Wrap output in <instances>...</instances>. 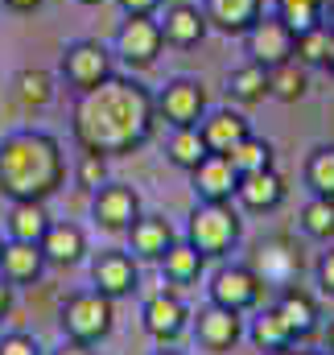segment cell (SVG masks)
<instances>
[{
	"label": "cell",
	"instance_id": "6da1fadb",
	"mask_svg": "<svg viewBox=\"0 0 334 355\" xmlns=\"http://www.w3.org/2000/svg\"><path fill=\"white\" fill-rule=\"evenodd\" d=\"M71 128L83 153H99V157L137 153L157 128V99L149 95V87L112 75L107 83L79 95Z\"/></svg>",
	"mask_w": 334,
	"mask_h": 355
},
{
	"label": "cell",
	"instance_id": "7a4b0ae2",
	"mask_svg": "<svg viewBox=\"0 0 334 355\" xmlns=\"http://www.w3.org/2000/svg\"><path fill=\"white\" fill-rule=\"evenodd\" d=\"M67 182V153L50 132H8L0 141V194L8 202H46Z\"/></svg>",
	"mask_w": 334,
	"mask_h": 355
},
{
	"label": "cell",
	"instance_id": "3957f363",
	"mask_svg": "<svg viewBox=\"0 0 334 355\" xmlns=\"http://www.w3.org/2000/svg\"><path fill=\"white\" fill-rule=\"evenodd\" d=\"M244 236V219L231 202H198L190 211V227H186V240L206 257V261H219L227 257Z\"/></svg>",
	"mask_w": 334,
	"mask_h": 355
},
{
	"label": "cell",
	"instance_id": "277c9868",
	"mask_svg": "<svg viewBox=\"0 0 334 355\" xmlns=\"http://www.w3.org/2000/svg\"><path fill=\"white\" fill-rule=\"evenodd\" d=\"M116 327V302L103 297L99 289H83V293H71L62 302V335L75 339V343H103Z\"/></svg>",
	"mask_w": 334,
	"mask_h": 355
},
{
	"label": "cell",
	"instance_id": "5b68a950",
	"mask_svg": "<svg viewBox=\"0 0 334 355\" xmlns=\"http://www.w3.org/2000/svg\"><path fill=\"white\" fill-rule=\"evenodd\" d=\"M206 293H211L215 306L236 310V314H248V310H256L264 302V277L248 265H223L211 277Z\"/></svg>",
	"mask_w": 334,
	"mask_h": 355
},
{
	"label": "cell",
	"instance_id": "8992f818",
	"mask_svg": "<svg viewBox=\"0 0 334 355\" xmlns=\"http://www.w3.org/2000/svg\"><path fill=\"white\" fill-rule=\"evenodd\" d=\"M293 29L281 21V17H264L244 33V50H248V62H260V67H281L293 58Z\"/></svg>",
	"mask_w": 334,
	"mask_h": 355
},
{
	"label": "cell",
	"instance_id": "52a82bcc",
	"mask_svg": "<svg viewBox=\"0 0 334 355\" xmlns=\"http://www.w3.org/2000/svg\"><path fill=\"white\" fill-rule=\"evenodd\" d=\"M91 285H95L103 297H112V302L137 293V285H141L137 257L124 252V248H103V252L91 261Z\"/></svg>",
	"mask_w": 334,
	"mask_h": 355
},
{
	"label": "cell",
	"instance_id": "ba28073f",
	"mask_svg": "<svg viewBox=\"0 0 334 355\" xmlns=\"http://www.w3.org/2000/svg\"><path fill=\"white\" fill-rule=\"evenodd\" d=\"M141 322H145V335L149 339H157L161 347H173L186 331H190V310H186V302L177 297V293H153L149 302H145V310H141Z\"/></svg>",
	"mask_w": 334,
	"mask_h": 355
},
{
	"label": "cell",
	"instance_id": "9c48e42d",
	"mask_svg": "<svg viewBox=\"0 0 334 355\" xmlns=\"http://www.w3.org/2000/svg\"><path fill=\"white\" fill-rule=\"evenodd\" d=\"M62 79L79 95L99 87V83H107L112 79V54L99 42H75V46H67V54H62Z\"/></svg>",
	"mask_w": 334,
	"mask_h": 355
},
{
	"label": "cell",
	"instance_id": "30bf717a",
	"mask_svg": "<svg viewBox=\"0 0 334 355\" xmlns=\"http://www.w3.org/2000/svg\"><path fill=\"white\" fill-rule=\"evenodd\" d=\"M91 215L103 232H128L137 219H141V194L124 182H103L95 190V202H91Z\"/></svg>",
	"mask_w": 334,
	"mask_h": 355
},
{
	"label": "cell",
	"instance_id": "8fae6325",
	"mask_svg": "<svg viewBox=\"0 0 334 355\" xmlns=\"http://www.w3.org/2000/svg\"><path fill=\"white\" fill-rule=\"evenodd\" d=\"M157 116L166 120L169 128H190L202 124L206 116V91L198 79H173L166 83V91L157 95Z\"/></svg>",
	"mask_w": 334,
	"mask_h": 355
},
{
	"label": "cell",
	"instance_id": "7c38bea8",
	"mask_svg": "<svg viewBox=\"0 0 334 355\" xmlns=\"http://www.w3.org/2000/svg\"><path fill=\"white\" fill-rule=\"evenodd\" d=\"M166 37H161V21L153 17H128L116 33V50L128 67H153L161 54Z\"/></svg>",
	"mask_w": 334,
	"mask_h": 355
},
{
	"label": "cell",
	"instance_id": "4fadbf2b",
	"mask_svg": "<svg viewBox=\"0 0 334 355\" xmlns=\"http://www.w3.org/2000/svg\"><path fill=\"white\" fill-rule=\"evenodd\" d=\"M194 335H198V343H202L206 352L223 355V352H231V347L244 339V314L206 302V306L198 310V318H194Z\"/></svg>",
	"mask_w": 334,
	"mask_h": 355
},
{
	"label": "cell",
	"instance_id": "5bb4252c",
	"mask_svg": "<svg viewBox=\"0 0 334 355\" xmlns=\"http://www.w3.org/2000/svg\"><path fill=\"white\" fill-rule=\"evenodd\" d=\"M190 174H194V190H198L202 202H231L236 198L240 174H236V166L223 153H206Z\"/></svg>",
	"mask_w": 334,
	"mask_h": 355
},
{
	"label": "cell",
	"instance_id": "9a60e30c",
	"mask_svg": "<svg viewBox=\"0 0 334 355\" xmlns=\"http://www.w3.org/2000/svg\"><path fill=\"white\" fill-rule=\"evenodd\" d=\"M236 202L252 211V215H264V211H276L285 202V178L276 170H256V174H244L240 186H236Z\"/></svg>",
	"mask_w": 334,
	"mask_h": 355
},
{
	"label": "cell",
	"instance_id": "2e32d148",
	"mask_svg": "<svg viewBox=\"0 0 334 355\" xmlns=\"http://www.w3.org/2000/svg\"><path fill=\"white\" fill-rule=\"evenodd\" d=\"M272 310L281 314V322H285V331H289L293 343H306V339L318 331V302H314L306 289H297V285H289V289L276 297Z\"/></svg>",
	"mask_w": 334,
	"mask_h": 355
},
{
	"label": "cell",
	"instance_id": "e0dca14e",
	"mask_svg": "<svg viewBox=\"0 0 334 355\" xmlns=\"http://www.w3.org/2000/svg\"><path fill=\"white\" fill-rule=\"evenodd\" d=\"M206 12L198 8V4H186V0H177V4H169L166 8V21H161V37H166V46H177V50H190V46H198L202 37H206Z\"/></svg>",
	"mask_w": 334,
	"mask_h": 355
},
{
	"label": "cell",
	"instance_id": "ac0fdd59",
	"mask_svg": "<svg viewBox=\"0 0 334 355\" xmlns=\"http://www.w3.org/2000/svg\"><path fill=\"white\" fill-rule=\"evenodd\" d=\"M37 248L50 268H75L87 257V236L79 223H50V232L42 236Z\"/></svg>",
	"mask_w": 334,
	"mask_h": 355
},
{
	"label": "cell",
	"instance_id": "d6986e66",
	"mask_svg": "<svg viewBox=\"0 0 334 355\" xmlns=\"http://www.w3.org/2000/svg\"><path fill=\"white\" fill-rule=\"evenodd\" d=\"M46 272V257L37 244H21V240H4L0 248V277L17 289V285H37Z\"/></svg>",
	"mask_w": 334,
	"mask_h": 355
},
{
	"label": "cell",
	"instance_id": "ffe728a7",
	"mask_svg": "<svg viewBox=\"0 0 334 355\" xmlns=\"http://www.w3.org/2000/svg\"><path fill=\"white\" fill-rule=\"evenodd\" d=\"M173 240H177V232L169 227L166 215H141L128 227V244H132V257L137 261H161Z\"/></svg>",
	"mask_w": 334,
	"mask_h": 355
},
{
	"label": "cell",
	"instance_id": "44dd1931",
	"mask_svg": "<svg viewBox=\"0 0 334 355\" xmlns=\"http://www.w3.org/2000/svg\"><path fill=\"white\" fill-rule=\"evenodd\" d=\"M50 211H46V202H37V198H21V202H12L8 207V219H4V227H8V240H21V244H42V236L50 232Z\"/></svg>",
	"mask_w": 334,
	"mask_h": 355
},
{
	"label": "cell",
	"instance_id": "7402d4cb",
	"mask_svg": "<svg viewBox=\"0 0 334 355\" xmlns=\"http://www.w3.org/2000/svg\"><path fill=\"white\" fill-rule=\"evenodd\" d=\"M198 132H202V141H206V149L211 153H231L244 137H248L252 128H248V120L240 116V112H215V116H202V124H198Z\"/></svg>",
	"mask_w": 334,
	"mask_h": 355
},
{
	"label": "cell",
	"instance_id": "603a6c76",
	"mask_svg": "<svg viewBox=\"0 0 334 355\" xmlns=\"http://www.w3.org/2000/svg\"><path fill=\"white\" fill-rule=\"evenodd\" d=\"M206 25L223 29V33H248L260 21V0H206Z\"/></svg>",
	"mask_w": 334,
	"mask_h": 355
},
{
	"label": "cell",
	"instance_id": "cb8c5ba5",
	"mask_svg": "<svg viewBox=\"0 0 334 355\" xmlns=\"http://www.w3.org/2000/svg\"><path fill=\"white\" fill-rule=\"evenodd\" d=\"M157 265H161L169 285H194V281L202 277V268H206V257H202L190 240H173Z\"/></svg>",
	"mask_w": 334,
	"mask_h": 355
},
{
	"label": "cell",
	"instance_id": "d4e9b609",
	"mask_svg": "<svg viewBox=\"0 0 334 355\" xmlns=\"http://www.w3.org/2000/svg\"><path fill=\"white\" fill-rule=\"evenodd\" d=\"M227 95L236 99V103H260V99H268V67H260V62H244V67H236L231 71V79H227Z\"/></svg>",
	"mask_w": 334,
	"mask_h": 355
},
{
	"label": "cell",
	"instance_id": "484cf974",
	"mask_svg": "<svg viewBox=\"0 0 334 355\" xmlns=\"http://www.w3.org/2000/svg\"><path fill=\"white\" fill-rule=\"evenodd\" d=\"M306 87H310V75L297 58H289L281 67H268V95H276L281 103H297L306 95Z\"/></svg>",
	"mask_w": 334,
	"mask_h": 355
},
{
	"label": "cell",
	"instance_id": "4316f807",
	"mask_svg": "<svg viewBox=\"0 0 334 355\" xmlns=\"http://www.w3.org/2000/svg\"><path fill=\"white\" fill-rule=\"evenodd\" d=\"M166 153H169V162L177 166V170H194L211 149H206V141H202V132H198V124H190V128H173V137H169V145H166Z\"/></svg>",
	"mask_w": 334,
	"mask_h": 355
},
{
	"label": "cell",
	"instance_id": "83f0119b",
	"mask_svg": "<svg viewBox=\"0 0 334 355\" xmlns=\"http://www.w3.org/2000/svg\"><path fill=\"white\" fill-rule=\"evenodd\" d=\"M12 87H17V99H21L25 107H33V112H42V107L54 103V75H50V71L25 67V71L12 79Z\"/></svg>",
	"mask_w": 334,
	"mask_h": 355
},
{
	"label": "cell",
	"instance_id": "f1b7e54d",
	"mask_svg": "<svg viewBox=\"0 0 334 355\" xmlns=\"http://www.w3.org/2000/svg\"><path fill=\"white\" fill-rule=\"evenodd\" d=\"M227 162L236 166V174H256V170H272V145L264 141V137H244L231 153H227Z\"/></svg>",
	"mask_w": 334,
	"mask_h": 355
},
{
	"label": "cell",
	"instance_id": "f546056e",
	"mask_svg": "<svg viewBox=\"0 0 334 355\" xmlns=\"http://www.w3.org/2000/svg\"><path fill=\"white\" fill-rule=\"evenodd\" d=\"M252 343L260 347V352H285V347H293V339H289V331H285V322H281V314L268 306V310H260V318L252 322Z\"/></svg>",
	"mask_w": 334,
	"mask_h": 355
},
{
	"label": "cell",
	"instance_id": "4dcf8cb0",
	"mask_svg": "<svg viewBox=\"0 0 334 355\" xmlns=\"http://www.w3.org/2000/svg\"><path fill=\"white\" fill-rule=\"evenodd\" d=\"M301 232L310 240H334V198L314 194L306 207H301Z\"/></svg>",
	"mask_w": 334,
	"mask_h": 355
},
{
	"label": "cell",
	"instance_id": "1f68e13d",
	"mask_svg": "<svg viewBox=\"0 0 334 355\" xmlns=\"http://www.w3.org/2000/svg\"><path fill=\"white\" fill-rule=\"evenodd\" d=\"M326 46H331V25H314V29H301L293 37V58L310 71V67H322L326 62Z\"/></svg>",
	"mask_w": 334,
	"mask_h": 355
},
{
	"label": "cell",
	"instance_id": "d6a6232c",
	"mask_svg": "<svg viewBox=\"0 0 334 355\" xmlns=\"http://www.w3.org/2000/svg\"><path fill=\"white\" fill-rule=\"evenodd\" d=\"M322 12H326V0H276V17H281L293 33L322 25Z\"/></svg>",
	"mask_w": 334,
	"mask_h": 355
},
{
	"label": "cell",
	"instance_id": "836d02e7",
	"mask_svg": "<svg viewBox=\"0 0 334 355\" xmlns=\"http://www.w3.org/2000/svg\"><path fill=\"white\" fill-rule=\"evenodd\" d=\"M306 182H310L314 194L334 198V145H322V149L310 153V162H306Z\"/></svg>",
	"mask_w": 334,
	"mask_h": 355
},
{
	"label": "cell",
	"instance_id": "e575fe53",
	"mask_svg": "<svg viewBox=\"0 0 334 355\" xmlns=\"http://www.w3.org/2000/svg\"><path fill=\"white\" fill-rule=\"evenodd\" d=\"M75 178H79V186H83V190H99V186L107 182V157H99V153H83Z\"/></svg>",
	"mask_w": 334,
	"mask_h": 355
},
{
	"label": "cell",
	"instance_id": "d590c367",
	"mask_svg": "<svg viewBox=\"0 0 334 355\" xmlns=\"http://www.w3.org/2000/svg\"><path fill=\"white\" fill-rule=\"evenodd\" d=\"M0 355H42V343L25 331H12V335L0 339Z\"/></svg>",
	"mask_w": 334,
	"mask_h": 355
},
{
	"label": "cell",
	"instance_id": "8d00e7d4",
	"mask_svg": "<svg viewBox=\"0 0 334 355\" xmlns=\"http://www.w3.org/2000/svg\"><path fill=\"white\" fill-rule=\"evenodd\" d=\"M318 285H322L326 297H334V248L318 257Z\"/></svg>",
	"mask_w": 334,
	"mask_h": 355
},
{
	"label": "cell",
	"instance_id": "74e56055",
	"mask_svg": "<svg viewBox=\"0 0 334 355\" xmlns=\"http://www.w3.org/2000/svg\"><path fill=\"white\" fill-rule=\"evenodd\" d=\"M120 8H124L128 17H153V12L161 8V0H120Z\"/></svg>",
	"mask_w": 334,
	"mask_h": 355
},
{
	"label": "cell",
	"instance_id": "f35d334b",
	"mask_svg": "<svg viewBox=\"0 0 334 355\" xmlns=\"http://www.w3.org/2000/svg\"><path fill=\"white\" fill-rule=\"evenodd\" d=\"M8 310H12V285L0 277V322L8 318Z\"/></svg>",
	"mask_w": 334,
	"mask_h": 355
},
{
	"label": "cell",
	"instance_id": "ab89813d",
	"mask_svg": "<svg viewBox=\"0 0 334 355\" xmlns=\"http://www.w3.org/2000/svg\"><path fill=\"white\" fill-rule=\"evenodd\" d=\"M54 355H95V347H87V343H75V339H67V343H62V347H58Z\"/></svg>",
	"mask_w": 334,
	"mask_h": 355
},
{
	"label": "cell",
	"instance_id": "60d3db41",
	"mask_svg": "<svg viewBox=\"0 0 334 355\" xmlns=\"http://www.w3.org/2000/svg\"><path fill=\"white\" fill-rule=\"evenodd\" d=\"M12 12H33V8H42V0H4Z\"/></svg>",
	"mask_w": 334,
	"mask_h": 355
},
{
	"label": "cell",
	"instance_id": "b9f144b4",
	"mask_svg": "<svg viewBox=\"0 0 334 355\" xmlns=\"http://www.w3.org/2000/svg\"><path fill=\"white\" fill-rule=\"evenodd\" d=\"M322 67L334 75V33H331V46H326V62H322Z\"/></svg>",
	"mask_w": 334,
	"mask_h": 355
},
{
	"label": "cell",
	"instance_id": "7bdbcfd3",
	"mask_svg": "<svg viewBox=\"0 0 334 355\" xmlns=\"http://www.w3.org/2000/svg\"><path fill=\"white\" fill-rule=\"evenodd\" d=\"M326 343H331V352H334V322L326 327Z\"/></svg>",
	"mask_w": 334,
	"mask_h": 355
},
{
	"label": "cell",
	"instance_id": "ee69618b",
	"mask_svg": "<svg viewBox=\"0 0 334 355\" xmlns=\"http://www.w3.org/2000/svg\"><path fill=\"white\" fill-rule=\"evenodd\" d=\"M153 355H182V352H173V347H161V352H153Z\"/></svg>",
	"mask_w": 334,
	"mask_h": 355
},
{
	"label": "cell",
	"instance_id": "f6af8a7d",
	"mask_svg": "<svg viewBox=\"0 0 334 355\" xmlns=\"http://www.w3.org/2000/svg\"><path fill=\"white\" fill-rule=\"evenodd\" d=\"M268 355H297V352H293V347H285V352H268Z\"/></svg>",
	"mask_w": 334,
	"mask_h": 355
},
{
	"label": "cell",
	"instance_id": "bcb514c9",
	"mask_svg": "<svg viewBox=\"0 0 334 355\" xmlns=\"http://www.w3.org/2000/svg\"><path fill=\"white\" fill-rule=\"evenodd\" d=\"M331 33H334V0H331Z\"/></svg>",
	"mask_w": 334,
	"mask_h": 355
},
{
	"label": "cell",
	"instance_id": "7dc6e473",
	"mask_svg": "<svg viewBox=\"0 0 334 355\" xmlns=\"http://www.w3.org/2000/svg\"><path fill=\"white\" fill-rule=\"evenodd\" d=\"M297 355H326V352H297Z\"/></svg>",
	"mask_w": 334,
	"mask_h": 355
},
{
	"label": "cell",
	"instance_id": "c3c4849f",
	"mask_svg": "<svg viewBox=\"0 0 334 355\" xmlns=\"http://www.w3.org/2000/svg\"><path fill=\"white\" fill-rule=\"evenodd\" d=\"M79 4H103V0H79Z\"/></svg>",
	"mask_w": 334,
	"mask_h": 355
},
{
	"label": "cell",
	"instance_id": "681fc988",
	"mask_svg": "<svg viewBox=\"0 0 334 355\" xmlns=\"http://www.w3.org/2000/svg\"><path fill=\"white\" fill-rule=\"evenodd\" d=\"M0 248H4V240H0Z\"/></svg>",
	"mask_w": 334,
	"mask_h": 355
},
{
	"label": "cell",
	"instance_id": "f907efd6",
	"mask_svg": "<svg viewBox=\"0 0 334 355\" xmlns=\"http://www.w3.org/2000/svg\"><path fill=\"white\" fill-rule=\"evenodd\" d=\"M331 355H334V352H331Z\"/></svg>",
	"mask_w": 334,
	"mask_h": 355
}]
</instances>
